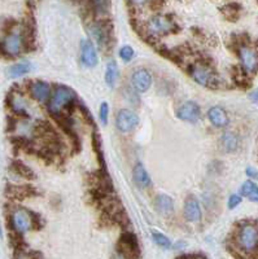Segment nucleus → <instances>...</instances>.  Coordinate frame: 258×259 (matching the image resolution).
Segmentation results:
<instances>
[{"label":"nucleus","instance_id":"33","mask_svg":"<svg viewBox=\"0 0 258 259\" xmlns=\"http://www.w3.org/2000/svg\"><path fill=\"white\" fill-rule=\"evenodd\" d=\"M249 99H251V100L253 101V103L258 104V90L252 91L251 94H249Z\"/></svg>","mask_w":258,"mask_h":259},{"label":"nucleus","instance_id":"30","mask_svg":"<svg viewBox=\"0 0 258 259\" xmlns=\"http://www.w3.org/2000/svg\"><path fill=\"white\" fill-rule=\"evenodd\" d=\"M240 202H241V197L237 196V194H232L231 197L229 198V202H227V206H229V209H235L237 205H240Z\"/></svg>","mask_w":258,"mask_h":259},{"label":"nucleus","instance_id":"16","mask_svg":"<svg viewBox=\"0 0 258 259\" xmlns=\"http://www.w3.org/2000/svg\"><path fill=\"white\" fill-rule=\"evenodd\" d=\"M132 177H134L135 183L138 184L140 188H143V189L151 185V178H149L148 173H147L142 163H138L135 166L134 171H132Z\"/></svg>","mask_w":258,"mask_h":259},{"label":"nucleus","instance_id":"11","mask_svg":"<svg viewBox=\"0 0 258 259\" xmlns=\"http://www.w3.org/2000/svg\"><path fill=\"white\" fill-rule=\"evenodd\" d=\"M120 252H124L125 257H136L138 256V242L134 233L126 232L120 238Z\"/></svg>","mask_w":258,"mask_h":259},{"label":"nucleus","instance_id":"1","mask_svg":"<svg viewBox=\"0 0 258 259\" xmlns=\"http://www.w3.org/2000/svg\"><path fill=\"white\" fill-rule=\"evenodd\" d=\"M236 244L244 253L258 252V230L255 226L245 224L239 230Z\"/></svg>","mask_w":258,"mask_h":259},{"label":"nucleus","instance_id":"10","mask_svg":"<svg viewBox=\"0 0 258 259\" xmlns=\"http://www.w3.org/2000/svg\"><path fill=\"white\" fill-rule=\"evenodd\" d=\"M80 58H82V62L88 68H94L98 65V53H96L94 44L90 40H82V43H80Z\"/></svg>","mask_w":258,"mask_h":259},{"label":"nucleus","instance_id":"31","mask_svg":"<svg viewBox=\"0 0 258 259\" xmlns=\"http://www.w3.org/2000/svg\"><path fill=\"white\" fill-rule=\"evenodd\" d=\"M247 175L249 178H253V179H258V171L255 169V167H248Z\"/></svg>","mask_w":258,"mask_h":259},{"label":"nucleus","instance_id":"19","mask_svg":"<svg viewBox=\"0 0 258 259\" xmlns=\"http://www.w3.org/2000/svg\"><path fill=\"white\" fill-rule=\"evenodd\" d=\"M240 194L253 202H258V185L252 180H248L240 188Z\"/></svg>","mask_w":258,"mask_h":259},{"label":"nucleus","instance_id":"8","mask_svg":"<svg viewBox=\"0 0 258 259\" xmlns=\"http://www.w3.org/2000/svg\"><path fill=\"white\" fill-rule=\"evenodd\" d=\"M152 76L146 69H139L131 77V84L139 92H146L152 86Z\"/></svg>","mask_w":258,"mask_h":259},{"label":"nucleus","instance_id":"5","mask_svg":"<svg viewBox=\"0 0 258 259\" xmlns=\"http://www.w3.org/2000/svg\"><path fill=\"white\" fill-rule=\"evenodd\" d=\"M147 30H148L149 35H166V34H169V32H171L174 30V22H171L170 20L167 17H165V16L156 15L153 16L152 18H149Z\"/></svg>","mask_w":258,"mask_h":259},{"label":"nucleus","instance_id":"12","mask_svg":"<svg viewBox=\"0 0 258 259\" xmlns=\"http://www.w3.org/2000/svg\"><path fill=\"white\" fill-rule=\"evenodd\" d=\"M30 95L39 103H44L51 96V86L46 82L37 80L30 84Z\"/></svg>","mask_w":258,"mask_h":259},{"label":"nucleus","instance_id":"18","mask_svg":"<svg viewBox=\"0 0 258 259\" xmlns=\"http://www.w3.org/2000/svg\"><path fill=\"white\" fill-rule=\"evenodd\" d=\"M11 170L15 174H17L19 177L25 178V179H34L35 178V174L29 166H26L22 161L19 159H15V161L11 163Z\"/></svg>","mask_w":258,"mask_h":259},{"label":"nucleus","instance_id":"24","mask_svg":"<svg viewBox=\"0 0 258 259\" xmlns=\"http://www.w3.org/2000/svg\"><path fill=\"white\" fill-rule=\"evenodd\" d=\"M105 82L108 86H114V83L117 82V78H118V66H117L116 62H109L106 65V70H105Z\"/></svg>","mask_w":258,"mask_h":259},{"label":"nucleus","instance_id":"15","mask_svg":"<svg viewBox=\"0 0 258 259\" xmlns=\"http://www.w3.org/2000/svg\"><path fill=\"white\" fill-rule=\"evenodd\" d=\"M184 216L185 219L191 223H197L201 219V209L199 202L196 200H187L184 205Z\"/></svg>","mask_w":258,"mask_h":259},{"label":"nucleus","instance_id":"9","mask_svg":"<svg viewBox=\"0 0 258 259\" xmlns=\"http://www.w3.org/2000/svg\"><path fill=\"white\" fill-rule=\"evenodd\" d=\"M177 115L179 119L185 121V122H196L200 118V108L196 103L193 101H187L181 105V108L177 110Z\"/></svg>","mask_w":258,"mask_h":259},{"label":"nucleus","instance_id":"6","mask_svg":"<svg viewBox=\"0 0 258 259\" xmlns=\"http://www.w3.org/2000/svg\"><path fill=\"white\" fill-rule=\"evenodd\" d=\"M239 57L241 66L249 74L258 72V52L248 46H241L239 50Z\"/></svg>","mask_w":258,"mask_h":259},{"label":"nucleus","instance_id":"2","mask_svg":"<svg viewBox=\"0 0 258 259\" xmlns=\"http://www.w3.org/2000/svg\"><path fill=\"white\" fill-rule=\"evenodd\" d=\"M74 99H76V92L72 88L65 86H60L53 92V96H52L51 101H50L48 109H50V112L52 114L57 115L61 113V110L65 106L72 104Z\"/></svg>","mask_w":258,"mask_h":259},{"label":"nucleus","instance_id":"14","mask_svg":"<svg viewBox=\"0 0 258 259\" xmlns=\"http://www.w3.org/2000/svg\"><path fill=\"white\" fill-rule=\"evenodd\" d=\"M4 48L7 51V53L12 57H16L19 56V53L21 52L22 48V42H21V36H19L17 34H8L5 40L3 42Z\"/></svg>","mask_w":258,"mask_h":259},{"label":"nucleus","instance_id":"22","mask_svg":"<svg viewBox=\"0 0 258 259\" xmlns=\"http://www.w3.org/2000/svg\"><path fill=\"white\" fill-rule=\"evenodd\" d=\"M30 66L29 62H19V64L12 65L11 68L8 69V76L9 78H19V77L25 76L30 72Z\"/></svg>","mask_w":258,"mask_h":259},{"label":"nucleus","instance_id":"26","mask_svg":"<svg viewBox=\"0 0 258 259\" xmlns=\"http://www.w3.org/2000/svg\"><path fill=\"white\" fill-rule=\"evenodd\" d=\"M152 238L153 241L156 242L158 246H161V248H170L171 246L170 238L165 236V234L160 233V232H152Z\"/></svg>","mask_w":258,"mask_h":259},{"label":"nucleus","instance_id":"7","mask_svg":"<svg viewBox=\"0 0 258 259\" xmlns=\"http://www.w3.org/2000/svg\"><path fill=\"white\" fill-rule=\"evenodd\" d=\"M139 118L134 112H131L129 109H122L118 112L116 118V126L118 131L122 133L131 132L135 127L138 126Z\"/></svg>","mask_w":258,"mask_h":259},{"label":"nucleus","instance_id":"28","mask_svg":"<svg viewBox=\"0 0 258 259\" xmlns=\"http://www.w3.org/2000/svg\"><path fill=\"white\" fill-rule=\"evenodd\" d=\"M17 25V21L13 20V18H7L5 21L3 22V26H1V30H3L4 34H11L12 30L15 29V26Z\"/></svg>","mask_w":258,"mask_h":259},{"label":"nucleus","instance_id":"27","mask_svg":"<svg viewBox=\"0 0 258 259\" xmlns=\"http://www.w3.org/2000/svg\"><path fill=\"white\" fill-rule=\"evenodd\" d=\"M134 50L130 47V46H125L120 50V57L124 60V61H130L134 57Z\"/></svg>","mask_w":258,"mask_h":259},{"label":"nucleus","instance_id":"20","mask_svg":"<svg viewBox=\"0 0 258 259\" xmlns=\"http://www.w3.org/2000/svg\"><path fill=\"white\" fill-rule=\"evenodd\" d=\"M222 147L226 152H235L239 148V139L233 132H226L222 135Z\"/></svg>","mask_w":258,"mask_h":259},{"label":"nucleus","instance_id":"21","mask_svg":"<svg viewBox=\"0 0 258 259\" xmlns=\"http://www.w3.org/2000/svg\"><path fill=\"white\" fill-rule=\"evenodd\" d=\"M156 207L162 214H170L174 209V202L169 196L160 194L158 197H156Z\"/></svg>","mask_w":258,"mask_h":259},{"label":"nucleus","instance_id":"32","mask_svg":"<svg viewBox=\"0 0 258 259\" xmlns=\"http://www.w3.org/2000/svg\"><path fill=\"white\" fill-rule=\"evenodd\" d=\"M131 4H134V5H136V7H139V5H144V4L149 3V1H152V0H129Z\"/></svg>","mask_w":258,"mask_h":259},{"label":"nucleus","instance_id":"17","mask_svg":"<svg viewBox=\"0 0 258 259\" xmlns=\"http://www.w3.org/2000/svg\"><path fill=\"white\" fill-rule=\"evenodd\" d=\"M91 35L100 47H104L108 44V31H106V27L102 24H95L91 26Z\"/></svg>","mask_w":258,"mask_h":259},{"label":"nucleus","instance_id":"29","mask_svg":"<svg viewBox=\"0 0 258 259\" xmlns=\"http://www.w3.org/2000/svg\"><path fill=\"white\" fill-rule=\"evenodd\" d=\"M108 114H109V106L106 103H103L100 106V121L104 126L108 123Z\"/></svg>","mask_w":258,"mask_h":259},{"label":"nucleus","instance_id":"23","mask_svg":"<svg viewBox=\"0 0 258 259\" xmlns=\"http://www.w3.org/2000/svg\"><path fill=\"white\" fill-rule=\"evenodd\" d=\"M7 192H9L12 197L17 198V200H24V198L35 194L33 187H8Z\"/></svg>","mask_w":258,"mask_h":259},{"label":"nucleus","instance_id":"13","mask_svg":"<svg viewBox=\"0 0 258 259\" xmlns=\"http://www.w3.org/2000/svg\"><path fill=\"white\" fill-rule=\"evenodd\" d=\"M207 118H209L213 126L219 127V129L229 125V115H227L225 109L221 108V106H213V108L209 109Z\"/></svg>","mask_w":258,"mask_h":259},{"label":"nucleus","instance_id":"25","mask_svg":"<svg viewBox=\"0 0 258 259\" xmlns=\"http://www.w3.org/2000/svg\"><path fill=\"white\" fill-rule=\"evenodd\" d=\"M91 5L96 15H105L108 11V0H91Z\"/></svg>","mask_w":258,"mask_h":259},{"label":"nucleus","instance_id":"3","mask_svg":"<svg viewBox=\"0 0 258 259\" xmlns=\"http://www.w3.org/2000/svg\"><path fill=\"white\" fill-rule=\"evenodd\" d=\"M11 231H17L20 233H26L29 230H33V211L25 209L15 210L8 218V227Z\"/></svg>","mask_w":258,"mask_h":259},{"label":"nucleus","instance_id":"34","mask_svg":"<svg viewBox=\"0 0 258 259\" xmlns=\"http://www.w3.org/2000/svg\"><path fill=\"white\" fill-rule=\"evenodd\" d=\"M3 237V231H1V227H0V238Z\"/></svg>","mask_w":258,"mask_h":259},{"label":"nucleus","instance_id":"4","mask_svg":"<svg viewBox=\"0 0 258 259\" xmlns=\"http://www.w3.org/2000/svg\"><path fill=\"white\" fill-rule=\"evenodd\" d=\"M189 73L193 80H196L197 83H200L204 87H210V88H217L219 86L218 77L215 76V73L213 70L204 66V65H195L192 68H189Z\"/></svg>","mask_w":258,"mask_h":259}]
</instances>
